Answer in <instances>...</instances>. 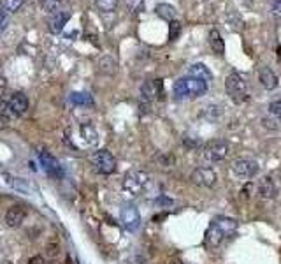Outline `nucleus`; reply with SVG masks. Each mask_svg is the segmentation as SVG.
Segmentation results:
<instances>
[{"label": "nucleus", "mask_w": 281, "mask_h": 264, "mask_svg": "<svg viewBox=\"0 0 281 264\" xmlns=\"http://www.w3.org/2000/svg\"><path fill=\"white\" fill-rule=\"evenodd\" d=\"M148 183L149 176L146 173H142V171H130L125 176V180H123V188L127 192H130V194L137 195L148 187Z\"/></svg>", "instance_id": "423d86ee"}, {"label": "nucleus", "mask_w": 281, "mask_h": 264, "mask_svg": "<svg viewBox=\"0 0 281 264\" xmlns=\"http://www.w3.org/2000/svg\"><path fill=\"white\" fill-rule=\"evenodd\" d=\"M97 67H99V73L108 74V76H113V74H116V71H118V63H116V60L113 58L111 55L101 56L97 62Z\"/></svg>", "instance_id": "a211bd4d"}, {"label": "nucleus", "mask_w": 281, "mask_h": 264, "mask_svg": "<svg viewBox=\"0 0 281 264\" xmlns=\"http://www.w3.org/2000/svg\"><path fill=\"white\" fill-rule=\"evenodd\" d=\"M209 46H211V49L216 55H223V53H225V42H223L222 34H220L216 28H213V30L209 32Z\"/></svg>", "instance_id": "aec40b11"}, {"label": "nucleus", "mask_w": 281, "mask_h": 264, "mask_svg": "<svg viewBox=\"0 0 281 264\" xmlns=\"http://www.w3.org/2000/svg\"><path fill=\"white\" fill-rule=\"evenodd\" d=\"M192 183L199 185V187H213L218 180L216 173L211 169V167H197V169L192 173L190 176Z\"/></svg>", "instance_id": "9d476101"}, {"label": "nucleus", "mask_w": 281, "mask_h": 264, "mask_svg": "<svg viewBox=\"0 0 281 264\" xmlns=\"http://www.w3.org/2000/svg\"><path fill=\"white\" fill-rule=\"evenodd\" d=\"M81 134H83L84 141L88 143V145H97L99 143V134L97 130H95V127L91 125V123H83L81 125Z\"/></svg>", "instance_id": "5701e85b"}, {"label": "nucleus", "mask_w": 281, "mask_h": 264, "mask_svg": "<svg viewBox=\"0 0 281 264\" xmlns=\"http://www.w3.org/2000/svg\"><path fill=\"white\" fill-rule=\"evenodd\" d=\"M156 160H160V164H162V167H170L174 164V159L170 155H160Z\"/></svg>", "instance_id": "7c9ffc66"}, {"label": "nucleus", "mask_w": 281, "mask_h": 264, "mask_svg": "<svg viewBox=\"0 0 281 264\" xmlns=\"http://www.w3.org/2000/svg\"><path fill=\"white\" fill-rule=\"evenodd\" d=\"M141 95H142V99H144V101H148V102L156 101V99H162V95H163L162 80L146 81V83L141 87Z\"/></svg>", "instance_id": "f8f14e48"}, {"label": "nucleus", "mask_w": 281, "mask_h": 264, "mask_svg": "<svg viewBox=\"0 0 281 264\" xmlns=\"http://www.w3.org/2000/svg\"><path fill=\"white\" fill-rule=\"evenodd\" d=\"M229 155V145L223 139H213L202 150V160L208 164L222 162Z\"/></svg>", "instance_id": "20e7f679"}, {"label": "nucleus", "mask_w": 281, "mask_h": 264, "mask_svg": "<svg viewBox=\"0 0 281 264\" xmlns=\"http://www.w3.org/2000/svg\"><path fill=\"white\" fill-rule=\"evenodd\" d=\"M25 0H2L0 2V6H2V11L6 14H11V13H16V11H20V7L23 6Z\"/></svg>", "instance_id": "b1692460"}, {"label": "nucleus", "mask_w": 281, "mask_h": 264, "mask_svg": "<svg viewBox=\"0 0 281 264\" xmlns=\"http://www.w3.org/2000/svg\"><path fill=\"white\" fill-rule=\"evenodd\" d=\"M6 181H7V185H11V187H14L16 190H21V192H25V194H28L30 192V188H28V185H27V181H23L21 178H16V176H7L6 178Z\"/></svg>", "instance_id": "a878e982"}, {"label": "nucleus", "mask_w": 281, "mask_h": 264, "mask_svg": "<svg viewBox=\"0 0 281 264\" xmlns=\"http://www.w3.org/2000/svg\"><path fill=\"white\" fill-rule=\"evenodd\" d=\"M69 99L76 106H86V108L93 106V97L90 94H86V92H74V94H70Z\"/></svg>", "instance_id": "4be33fe9"}, {"label": "nucleus", "mask_w": 281, "mask_h": 264, "mask_svg": "<svg viewBox=\"0 0 281 264\" xmlns=\"http://www.w3.org/2000/svg\"><path fill=\"white\" fill-rule=\"evenodd\" d=\"M278 55H279V60H281V48H278Z\"/></svg>", "instance_id": "e433bc0d"}, {"label": "nucleus", "mask_w": 281, "mask_h": 264, "mask_svg": "<svg viewBox=\"0 0 281 264\" xmlns=\"http://www.w3.org/2000/svg\"><path fill=\"white\" fill-rule=\"evenodd\" d=\"M230 169H232V174L237 178H253L255 174L258 173V164L255 162V160H250V159H237L232 162V166H230Z\"/></svg>", "instance_id": "0eeeda50"}, {"label": "nucleus", "mask_w": 281, "mask_h": 264, "mask_svg": "<svg viewBox=\"0 0 281 264\" xmlns=\"http://www.w3.org/2000/svg\"><path fill=\"white\" fill-rule=\"evenodd\" d=\"M91 164H93L95 171L101 174H111L116 169V159L113 157L111 152L108 150H99L91 155Z\"/></svg>", "instance_id": "39448f33"}, {"label": "nucleus", "mask_w": 281, "mask_h": 264, "mask_svg": "<svg viewBox=\"0 0 281 264\" xmlns=\"http://www.w3.org/2000/svg\"><path fill=\"white\" fill-rule=\"evenodd\" d=\"M7 23H9V18H7V14L4 13V11H0V34L6 30Z\"/></svg>", "instance_id": "2f4dec72"}, {"label": "nucleus", "mask_w": 281, "mask_h": 264, "mask_svg": "<svg viewBox=\"0 0 281 264\" xmlns=\"http://www.w3.org/2000/svg\"><path fill=\"white\" fill-rule=\"evenodd\" d=\"M13 118H16V116H14V113L11 111L9 102H7V101H0V122L7 123V122H11Z\"/></svg>", "instance_id": "393cba45"}, {"label": "nucleus", "mask_w": 281, "mask_h": 264, "mask_svg": "<svg viewBox=\"0 0 281 264\" xmlns=\"http://www.w3.org/2000/svg\"><path fill=\"white\" fill-rule=\"evenodd\" d=\"M39 162H41V166L44 167V171L51 178H58V180H62V178H63L62 166H60V162L49 152H46V150L39 152Z\"/></svg>", "instance_id": "6e6552de"}, {"label": "nucleus", "mask_w": 281, "mask_h": 264, "mask_svg": "<svg viewBox=\"0 0 281 264\" xmlns=\"http://www.w3.org/2000/svg\"><path fill=\"white\" fill-rule=\"evenodd\" d=\"M174 90V97L177 101H186V99H197L202 97V95L208 92V83L202 80H197V78H179V80L174 83L172 87Z\"/></svg>", "instance_id": "f03ea898"}, {"label": "nucleus", "mask_w": 281, "mask_h": 264, "mask_svg": "<svg viewBox=\"0 0 281 264\" xmlns=\"http://www.w3.org/2000/svg\"><path fill=\"white\" fill-rule=\"evenodd\" d=\"M262 125L269 130H279L281 129V99L272 101L269 104L267 115L262 118Z\"/></svg>", "instance_id": "1a4fd4ad"}, {"label": "nucleus", "mask_w": 281, "mask_h": 264, "mask_svg": "<svg viewBox=\"0 0 281 264\" xmlns=\"http://www.w3.org/2000/svg\"><path fill=\"white\" fill-rule=\"evenodd\" d=\"M237 231V222L229 217H216L211 224H209L208 231H206V247L208 248H218L225 240L232 238V234Z\"/></svg>", "instance_id": "f257e3e1"}, {"label": "nucleus", "mask_w": 281, "mask_h": 264, "mask_svg": "<svg viewBox=\"0 0 281 264\" xmlns=\"http://www.w3.org/2000/svg\"><path fill=\"white\" fill-rule=\"evenodd\" d=\"M42 9L48 14H53L56 11L63 9V2L62 0H42Z\"/></svg>", "instance_id": "cd10ccee"}, {"label": "nucleus", "mask_w": 281, "mask_h": 264, "mask_svg": "<svg viewBox=\"0 0 281 264\" xmlns=\"http://www.w3.org/2000/svg\"><path fill=\"white\" fill-rule=\"evenodd\" d=\"M257 194L260 195L262 199H274L276 197L278 188H276V185H274V181H272L271 176H264V178L258 180Z\"/></svg>", "instance_id": "dca6fc26"}, {"label": "nucleus", "mask_w": 281, "mask_h": 264, "mask_svg": "<svg viewBox=\"0 0 281 264\" xmlns=\"http://www.w3.org/2000/svg\"><path fill=\"white\" fill-rule=\"evenodd\" d=\"M258 81H260V85L265 90H274V88L278 87V76H276L274 71L267 65L260 67V71H258Z\"/></svg>", "instance_id": "f3484780"}, {"label": "nucleus", "mask_w": 281, "mask_h": 264, "mask_svg": "<svg viewBox=\"0 0 281 264\" xmlns=\"http://www.w3.org/2000/svg\"><path fill=\"white\" fill-rule=\"evenodd\" d=\"M174 264H184V262H181V261H176V262H174Z\"/></svg>", "instance_id": "4c0bfd02"}, {"label": "nucleus", "mask_w": 281, "mask_h": 264, "mask_svg": "<svg viewBox=\"0 0 281 264\" xmlns=\"http://www.w3.org/2000/svg\"><path fill=\"white\" fill-rule=\"evenodd\" d=\"M225 90L229 97L232 99L236 104H241L248 99V85L237 73H232L225 81Z\"/></svg>", "instance_id": "7ed1b4c3"}, {"label": "nucleus", "mask_w": 281, "mask_h": 264, "mask_svg": "<svg viewBox=\"0 0 281 264\" xmlns=\"http://www.w3.org/2000/svg\"><path fill=\"white\" fill-rule=\"evenodd\" d=\"M272 14L276 18H281V0H274V4H272Z\"/></svg>", "instance_id": "473e14b6"}, {"label": "nucleus", "mask_w": 281, "mask_h": 264, "mask_svg": "<svg viewBox=\"0 0 281 264\" xmlns=\"http://www.w3.org/2000/svg\"><path fill=\"white\" fill-rule=\"evenodd\" d=\"M95 6L102 13H113L118 7V0H95Z\"/></svg>", "instance_id": "bb28decb"}, {"label": "nucleus", "mask_w": 281, "mask_h": 264, "mask_svg": "<svg viewBox=\"0 0 281 264\" xmlns=\"http://www.w3.org/2000/svg\"><path fill=\"white\" fill-rule=\"evenodd\" d=\"M155 11H156V14L162 18V20L169 21V23L176 20V16H177L176 7L170 6V4H158V6L155 7Z\"/></svg>", "instance_id": "412c9836"}, {"label": "nucleus", "mask_w": 281, "mask_h": 264, "mask_svg": "<svg viewBox=\"0 0 281 264\" xmlns=\"http://www.w3.org/2000/svg\"><path fill=\"white\" fill-rule=\"evenodd\" d=\"M188 76L197 78V80H202V81H206V83H209V81L213 80V73L208 69V65H204V63H194V65H190Z\"/></svg>", "instance_id": "6ab92c4d"}, {"label": "nucleus", "mask_w": 281, "mask_h": 264, "mask_svg": "<svg viewBox=\"0 0 281 264\" xmlns=\"http://www.w3.org/2000/svg\"><path fill=\"white\" fill-rule=\"evenodd\" d=\"M179 32H181V23H179V21H176V20L170 21V25H169V39H170V41L177 39Z\"/></svg>", "instance_id": "c85d7f7f"}, {"label": "nucleus", "mask_w": 281, "mask_h": 264, "mask_svg": "<svg viewBox=\"0 0 281 264\" xmlns=\"http://www.w3.org/2000/svg\"><path fill=\"white\" fill-rule=\"evenodd\" d=\"M28 264H46V261H44L42 255H34V257H30Z\"/></svg>", "instance_id": "f704fd0d"}, {"label": "nucleus", "mask_w": 281, "mask_h": 264, "mask_svg": "<svg viewBox=\"0 0 281 264\" xmlns=\"http://www.w3.org/2000/svg\"><path fill=\"white\" fill-rule=\"evenodd\" d=\"M25 217H27V212H25L23 206L16 205V206H11L6 213V226L7 227H20L23 224Z\"/></svg>", "instance_id": "2eb2a0df"}, {"label": "nucleus", "mask_w": 281, "mask_h": 264, "mask_svg": "<svg viewBox=\"0 0 281 264\" xmlns=\"http://www.w3.org/2000/svg\"><path fill=\"white\" fill-rule=\"evenodd\" d=\"M9 106H11V111L14 113V116H23L25 113L28 111V99L25 94H21V92H14L13 95L9 97Z\"/></svg>", "instance_id": "4468645a"}, {"label": "nucleus", "mask_w": 281, "mask_h": 264, "mask_svg": "<svg viewBox=\"0 0 281 264\" xmlns=\"http://www.w3.org/2000/svg\"><path fill=\"white\" fill-rule=\"evenodd\" d=\"M46 264H56V262H51V261H49V262H46Z\"/></svg>", "instance_id": "58836bf2"}, {"label": "nucleus", "mask_w": 281, "mask_h": 264, "mask_svg": "<svg viewBox=\"0 0 281 264\" xmlns=\"http://www.w3.org/2000/svg\"><path fill=\"white\" fill-rule=\"evenodd\" d=\"M4 90H6V80H4V78L0 76V95L4 94Z\"/></svg>", "instance_id": "c9c22d12"}, {"label": "nucleus", "mask_w": 281, "mask_h": 264, "mask_svg": "<svg viewBox=\"0 0 281 264\" xmlns=\"http://www.w3.org/2000/svg\"><path fill=\"white\" fill-rule=\"evenodd\" d=\"M156 205H165V206H172V199L165 197V195H160V197L156 199Z\"/></svg>", "instance_id": "72a5a7b5"}, {"label": "nucleus", "mask_w": 281, "mask_h": 264, "mask_svg": "<svg viewBox=\"0 0 281 264\" xmlns=\"http://www.w3.org/2000/svg\"><path fill=\"white\" fill-rule=\"evenodd\" d=\"M70 20V11L69 9H60L56 13L49 14L48 16V30L51 34H60L65 28V25Z\"/></svg>", "instance_id": "9b49d317"}, {"label": "nucleus", "mask_w": 281, "mask_h": 264, "mask_svg": "<svg viewBox=\"0 0 281 264\" xmlns=\"http://www.w3.org/2000/svg\"><path fill=\"white\" fill-rule=\"evenodd\" d=\"M0 173H2V167H0Z\"/></svg>", "instance_id": "ea45409f"}, {"label": "nucleus", "mask_w": 281, "mask_h": 264, "mask_svg": "<svg viewBox=\"0 0 281 264\" xmlns=\"http://www.w3.org/2000/svg\"><path fill=\"white\" fill-rule=\"evenodd\" d=\"M122 224L125 229H129L130 233L137 231L141 227V213L134 206H127L122 210Z\"/></svg>", "instance_id": "ddd939ff"}, {"label": "nucleus", "mask_w": 281, "mask_h": 264, "mask_svg": "<svg viewBox=\"0 0 281 264\" xmlns=\"http://www.w3.org/2000/svg\"><path fill=\"white\" fill-rule=\"evenodd\" d=\"M46 254L49 255V257H56V255L60 254V245H58V241H49L48 245H46Z\"/></svg>", "instance_id": "c756f323"}]
</instances>
